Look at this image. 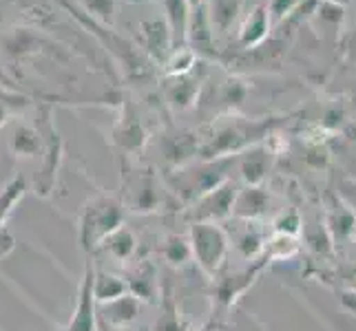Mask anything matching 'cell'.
<instances>
[{
    "label": "cell",
    "mask_w": 356,
    "mask_h": 331,
    "mask_svg": "<svg viewBox=\"0 0 356 331\" xmlns=\"http://www.w3.org/2000/svg\"><path fill=\"white\" fill-rule=\"evenodd\" d=\"M270 133V121L245 119V117H219L211 126L197 133L200 137V159H224L237 157L243 151L264 144Z\"/></svg>",
    "instance_id": "6da1fadb"
},
{
    "label": "cell",
    "mask_w": 356,
    "mask_h": 331,
    "mask_svg": "<svg viewBox=\"0 0 356 331\" xmlns=\"http://www.w3.org/2000/svg\"><path fill=\"white\" fill-rule=\"evenodd\" d=\"M124 210L115 197H108V194L100 192L91 197L87 203L80 207L78 214V241L80 248L93 254L102 248V243L115 235L120 228H124Z\"/></svg>",
    "instance_id": "7a4b0ae2"
},
{
    "label": "cell",
    "mask_w": 356,
    "mask_h": 331,
    "mask_svg": "<svg viewBox=\"0 0 356 331\" xmlns=\"http://www.w3.org/2000/svg\"><path fill=\"white\" fill-rule=\"evenodd\" d=\"M235 162L237 157H224V159H202L197 164H186L173 170V175L168 179V188L179 201L193 205L204 194H208L230 179L228 168Z\"/></svg>",
    "instance_id": "3957f363"
},
{
    "label": "cell",
    "mask_w": 356,
    "mask_h": 331,
    "mask_svg": "<svg viewBox=\"0 0 356 331\" xmlns=\"http://www.w3.org/2000/svg\"><path fill=\"white\" fill-rule=\"evenodd\" d=\"M191 248H193V261L200 265V269L211 278H217L224 269L230 248V235L211 221H195L188 230Z\"/></svg>",
    "instance_id": "277c9868"
},
{
    "label": "cell",
    "mask_w": 356,
    "mask_h": 331,
    "mask_svg": "<svg viewBox=\"0 0 356 331\" xmlns=\"http://www.w3.org/2000/svg\"><path fill=\"white\" fill-rule=\"evenodd\" d=\"M170 188L159 179L153 170H129L122 179V205L127 212L135 214H153L164 210L170 197Z\"/></svg>",
    "instance_id": "5b68a950"
},
{
    "label": "cell",
    "mask_w": 356,
    "mask_h": 331,
    "mask_svg": "<svg viewBox=\"0 0 356 331\" xmlns=\"http://www.w3.org/2000/svg\"><path fill=\"white\" fill-rule=\"evenodd\" d=\"M38 128L42 133V159H40V173L35 175L33 181V192L40 199H49L56 188V175H58L60 157H63V142H60L49 117H44V121Z\"/></svg>",
    "instance_id": "8992f818"
},
{
    "label": "cell",
    "mask_w": 356,
    "mask_h": 331,
    "mask_svg": "<svg viewBox=\"0 0 356 331\" xmlns=\"http://www.w3.org/2000/svg\"><path fill=\"white\" fill-rule=\"evenodd\" d=\"M239 183L237 181H224L222 186H217L215 190H211L208 194H204L202 199L195 201L188 212L195 221H211V223H219L228 217H232V207H235L237 194H239Z\"/></svg>",
    "instance_id": "52a82bcc"
},
{
    "label": "cell",
    "mask_w": 356,
    "mask_h": 331,
    "mask_svg": "<svg viewBox=\"0 0 356 331\" xmlns=\"http://www.w3.org/2000/svg\"><path fill=\"white\" fill-rule=\"evenodd\" d=\"M95 265L89 259L84 265V274L80 280V289H78V300H76V309L71 314V321L63 331H97V300H95Z\"/></svg>",
    "instance_id": "ba28073f"
},
{
    "label": "cell",
    "mask_w": 356,
    "mask_h": 331,
    "mask_svg": "<svg viewBox=\"0 0 356 331\" xmlns=\"http://www.w3.org/2000/svg\"><path fill=\"white\" fill-rule=\"evenodd\" d=\"M275 153L264 144H257L252 148L243 151L237 155V166H239V177L245 186H264V181L273 168Z\"/></svg>",
    "instance_id": "9c48e42d"
},
{
    "label": "cell",
    "mask_w": 356,
    "mask_h": 331,
    "mask_svg": "<svg viewBox=\"0 0 356 331\" xmlns=\"http://www.w3.org/2000/svg\"><path fill=\"white\" fill-rule=\"evenodd\" d=\"M197 71V69H195ZM188 73V76H179V78H166V102L173 110H188L197 102V95L202 89L204 78L197 73Z\"/></svg>",
    "instance_id": "30bf717a"
},
{
    "label": "cell",
    "mask_w": 356,
    "mask_h": 331,
    "mask_svg": "<svg viewBox=\"0 0 356 331\" xmlns=\"http://www.w3.org/2000/svg\"><path fill=\"white\" fill-rule=\"evenodd\" d=\"M142 305H144V300H140L135 294H127V296H122L118 300L97 305V316H100L111 329L120 331V329L129 327L135 318L140 316Z\"/></svg>",
    "instance_id": "8fae6325"
},
{
    "label": "cell",
    "mask_w": 356,
    "mask_h": 331,
    "mask_svg": "<svg viewBox=\"0 0 356 331\" xmlns=\"http://www.w3.org/2000/svg\"><path fill=\"white\" fill-rule=\"evenodd\" d=\"M270 210V192L264 186H243L237 194L232 217L239 221H259Z\"/></svg>",
    "instance_id": "7c38bea8"
},
{
    "label": "cell",
    "mask_w": 356,
    "mask_h": 331,
    "mask_svg": "<svg viewBox=\"0 0 356 331\" xmlns=\"http://www.w3.org/2000/svg\"><path fill=\"white\" fill-rule=\"evenodd\" d=\"M273 27V18H270L268 5H257L245 14L241 27H239V44L243 49H254L266 42Z\"/></svg>",
    "instance_id": "4fadbf2b"
},
{
    "label": "cell",
    "mask_w": 356,
    "mask_h": 331,
    "mask_svg": "<svg viewBox=\"0 0 356 331\" xmlns=\"http://www.w3.org/2000/svg\"><path fill=\"white\" fill-rule=\"evenodd\" d=\"M142 33H144V46L149 56L157 62H166L168 56L173 53V35L166 20H146L142 24Z\"/></svg>",
    "instance_id": "5bb4252c"
},
{
    "label": "cell",
    "mask_w": 356,
    "mask_h": 331,
    "mask_svg": "<svg viewBox=\"0 0 356 331\" xmlns=\"http://www.w3.org/2000/svg\"><path fill=\"white\" fill-rule=\"evenodd\" d=\"M191 16H193V9L186 0H164V20L170 29V35H173L175 49L188 44Z\"/></svg>",
    "instance_id": "9a60e30c"
},
{
    "label": "cell",
    "mask_w": 356,
    "mask_h": 331,
    "mask_svg": "<svg viewBox=\"0 0 356 331\" xmlns=\"http://www.w3.org/2000/svg\"><path fill=\"white\" fill-rule=\"evenodd\" d=\"M243 230L232 239L230 237V248L235 250L241 259L245 261H254L257 256H261L266 252L268 239L264 235V230L257 226V221H243Z\"/></svg>",
    "instance_id": "2e32d148"
},
{
    "label": "cell",
    "mask_w": 356,
    "mask_h": 331,
    "mask_svg": "<svg viewBox=\"0 0 356 331\" xmlns=\"http://www.w3.org/2000/svg\"><path fill=\"white\" fill-rule=\"evenodd\" d=\"M97 252L106 254L113 263H127L133 259L135 252H138V239H135L133 232L124 226V228H120L115 235L108 237Z\"/></svg>",
    "instance_id": "e0dca14e"
},
{
    "label": "cell",
    "mask_w": 356,
    "mask_h": 331,
    "mask_svg": "<svg viewBox=\"0 0 356 331\" xmlns=\"http://www.w3.org/2000/svg\"><path fill=\"white\" fill-rule=\"evenodd\" d=\"M204 5L208 11V18H211L213 31L226 33L239 18L243 0H206Z\"/></svg>",
    "instance_id": "ac0fdd59"
},
{
    "label": "cell",
    "mask_w": 356,
    "mask_h": 331,
    "mask_svg": "<svg viewBox=\"0 0 356 331\" xmlns=\"http://www.w3.org/2000/svg\"><path fill=\"white\" fill-rule=\"evenodd\" d=\"M93 291H95L97 305H104V303H111V300L127 296V294H131V287H129V280L124 276L108 274V272H102V269L97 272L95 269Z\"/></svg>",
    "instance_id": "d6986e66"
},
{
    "label": "cell",
    "mask_w": 356,
    "mask_h": 331,
    "mask_svg": "<svg viewBox=\"0 0 356 331\" xmlns=\"http://www.w3.org/2000/svg\"><path fill=\"white\" fill-rule=\"evenodd\" d=\"M129 280V287L131 294H135L140 300L144 303H151L157 296V274H155V267L151 263H142L138 265L131 272V276H127Z\"/></svg>",
    "instance_id": "ffe728a7"
},
{
    "label": "cell",
    "mask_w": 356,
    "mask_h": 331,
    "mask_svg": "<svg viewBox=\"0 0 356 331\" xmlns=\"http://www.w3.org/2000/svg\"><path fill=\"white\" fill-rule=\"evenodd\" d=\"M162 256L168 265L184 267L193 261V248L188 235H168L162 245Z\"/></svg>",
    "instance_id": "44dd1931"
},
{
    "label": "cell",
    "mask_w": 356,
    "mask_h": 331,
    "mask_svg": "<svg viewBox=\"0 0 356 331\" xmlns=\"http://www.w3.org/2000/svg\"><path fill=\"white\" fill-rule=\"evenodd\" d=\"M312 20H316L325 29H339L346 20V5L339 0H314L312 7Z\"/></svg>",
    "instance_id": "7402d4cb"
},
{
    "label": "cell",
    "mask_w": 356,
    "mask_h": 331,
    "mask_svg": "<svg viewBox=\"0 0 356 331\" xmlns=\"http://www.w3.org/2000/svg\"><path fill=\"white\" fill-rule=\"evenodd\" d=\"M164 73L166 78H179V76H188L195 69H197V51L193 46H179L173 49V53L168 56V60L164 62Z\"/></svg>",
    "instance_id": "603a6c76"
},
{
    "label": "cell",
    "mask_w": 356,
    "mask_h": 331,
    "mask_svg": "<svg viewBox=\"0 0 356 331\" xmlns=\"http://www.w3.org/2000/svg\"><path fill=\"white\" fill-rule=\"evenodd\" d=\"M327 232L337 239H350L356 235V214L350 205L339 203L327 214Z\"/></svg>",
    "instance_id": "cb8c5ba5"
},
{
    "label": "cell",
    "mask_w": 356,
    "mask_h": 331,
    "mask_svg": "<svg viewBox=\"0 0 356 331\" xmlns=\"http://www.w3.org/2000/svg\"><path fill=\"white\" fill-rule=\"evenodd\" d=\"M11 148L18 157H33L42 153V133L40 128H29V126H20L14 133V139H11Z\"/></svg>",
    "instance_id": "d4e9b609"
},
{
    "label": "cell",
    "mask_w": 356,
    "mask_h": 331,
    "mask_svg": "<svg viewBox=\"0 0 356 331\" xmlns=\"http://www.w3.org/2000/svg\"><path fill=\"white\" fill-rule=\"evenodd\" d=\"M115 142L124 151H138L146 142V130L135 117H127L122 124L115 128Z\"/></svg>",
    "instance_id": "484cf974"
},
{
    "label": "cell",
    "mask_w": 356,
    "mask_h": 331,
    "mask_svg": "<svg viewBox=\"0 0 356 331\" xmlns=\"http://www.w3.org/2000/svg\"><path fill=\"white\" fill-rule=\"evenodd\" d=\"M24 190H27V181L24 177H16L7 183V188L0 192V228H5L9 214L14 212L16 203L22 199Z\"/></svg>",
    "instance_id": "4316f807"
},
{
    "label": "cell",
    "mask_w": 356,
    "mask_h": 331,
    "mask_svg": "<svg viewBox=\"0 0 356 331\" xmlns=\"http://www.w3.org/2000/svg\"><path fill=\"white\" fill-rule=\"evenodd\" d=\"M275 232L277 235H286V237H297L301 232V217L297 210H284L279 212V217H275L273 221Z\"/></svg>",
    "instance_id": "83f0119b"
},
{
    "label": "cell",
    "mask_w": 356,
    "mask_h": 331,
    "mask_svg": "<svg viewBox=\"0 0 356 331\" xmlns=\"http://www.w3.org/2000/svg\"><path fill=\"white\" fill-rule=\"evenodd\" d=\"M303 3H305V0H270V3H268L270 18H273V22H284V20H288Z\"/></svg>",
    "instance_id": "f1b7e54d"
},
{
    "label": "cell",
    "mask_w": 356,
    "mask_h": 331,
    "mask_svg": "<svg viewBox=\"0 0 356 331\" xmlns=\"http://www.w3.org/2000/svg\"><path fill=\"white\" fill-rule=\"evenodd\" d=\"M155 331H186V327L181 325L179 314L173 307H170L168 312H164L162 316H159Z\"/></svg>",
    "instance_id": "f546056e"
},
{
    "label": "cell",
    "mask_w": 356,
    "mask_h": 331,
    "mask_svg": "<svg viewBox=\"0 0 356 331\" xmlns=\"http://www.w3.org/2000/svg\"><path fill=\"white\" fill-rule=\"evenodd\" d=\"M16 250V237L7 228H0V261Z\"/></svg>",
    "instance_id": "4dcf8cb0"
},
{
    "label": "cell",
    "mask_w": 356,
    "mask_h": 331,
    "mask_svg": "<svg viewBox=\"0 0 356 331\" xmlns=\"http://www.w3.org/2000/svg\"><path fill=\"white\" fill-rule=\"evenodd\" d=\"M186 3L191 5V9L195 11V9H197V7H202L204 3H206V0H186Z\"/></svg>",
    "instance_id": "1f68e13d"
},
{
    "label": "cell",
    "mask_w": 356,
    "mask_h": 331,
    "mask_svg": "<svg viewBox=\"0 0 356 331\" xmlns=\"http://www.w3.org/2000/svg\"><path fill=\"white\" fill-rule=\"evenodd\" d=\"M191 331H219L215 325H202V327H197V329H191Z\"/></svg>",
    "instance_id": "d6a6232c"
}]
</instances>
